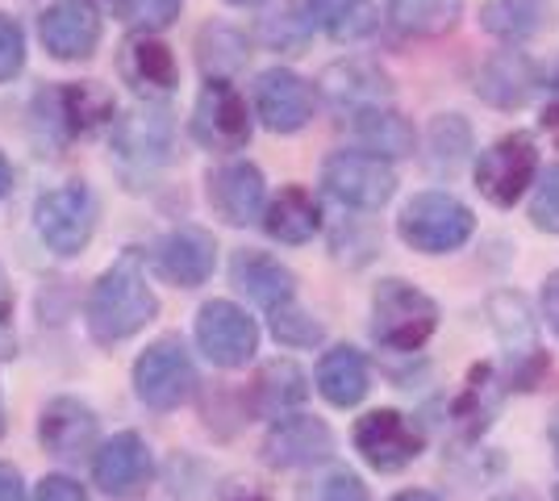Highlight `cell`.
I'll return each instance as SVG.
<instances>
[{"mask_svg":"<svg viewBox=\"0 0 559 501\" xmlns=\"http://www.w3.org/2000/svg\"><path fill=\"white\" fill-rule=\"evenodd\" d=\"M159 313V297L155 288L146 285V272H142V255L139 251H126L114 267L100 272V281L88 293V334L96 343L114 347L121 338L139 334L142 326H151Z\"/></svg>","mask_w":559,"mask_h":501,"instance_id":"1","label":"cell"},{"mask_svg":"<svg viewBox=\"0 0 559 501\" xmlns=\"http://www.w3.org/2000/svg\"><path fill=\"white\" fill-rule=\"evenodd\" d=\"M439 331V306L409 281H380L372 297V338L384 351H421Z\"/></svg>","mask_w":559,"mask_h":501,"instance_id":"2","label":"cell"},{"mask_svg":"<svg viewBox=\"0 0 559 501\" xmlns=\"http://www.w3.org/2000/svg\"><path fill=\"white\" fill-rule=\"evenodd\" d=\"M396 230L401 239L409 242L421 255H447V251H460L472 230H476V217L467 210L460 196L451 192H418L401 217H396Z\"/></svg>","mask_w":559,"mask_h":501,"instance_id":"3","label":"cell"},{"mask_svg":"<svg viewBox=\"0 0 559 501\" xmlns=\"http://www.w3.org/2000/svg\"><path fill=\"white\" fill-rule=\"evenodd\" d=\"M34 226H38V239L47 242L55 255H80L96 230V196L88 192V184L71 180L38 196L34 205Z\"/></svg>","mask_w":559,"mask_h":501,"instance_id":"4","label":"cell"},{"mask_svg":"<svg viewBox=\"0 0 559 501\" xmlns=\"http://www.w3.org/2000/svg\"><path fill=\"white\" fill-rule=\"evenodd\" d=\"M171 155V114L167 109H134L114 126V159L130 189H142Z\"/></svg>","mask_w":559,"mask_h":501,"instance_id":"5","label":"cell"},{"mask_svg":"<svg viewBox=\"0 0 559 501\" xmlns=\"http://www.w3.org/2000/svg\"><path fill=\"white\" fill-rule=\"evenodd\" d=\"M134 393L151 409H180L197 393V368L180 338H159L134 359Z\"/></svg>","mask_w":559,"mask_h":501,"instance_id":"6","label":"cell"},{"mask_svg":"<svg viewBox=\"0 0 559 501\" xmlns=\"http://www.w3.org/2000/svg\"><path fill=\"white\" fill-rule=\"evenodd\" d=\"M322 184L347 210H384L396 192V176L389 159L372 151H334L322 167Z\"/></svg>","mask_w":559,"mask_h":501,"instance_id":"7","label":"cell"},{"mask_svg":"<svg viewBox=\"0 0 559 501\" xmlns=\"http://www.w3.org/2000/svg\"><path fill=\"white\" fill-rule=\"evenodd\" d=\"M538 171V146L531 134H506L476 159V189L485 201L510 210L522 201V192L535 184Z\"/></svg>","mask_w":559,"mask_h":501,"instance_id":"8","label":"cell"},{"mask_svg":"<svg viewBox=\"0 0 559 501\" xmlns=\"http://www.w3.org/2000/svg\"><path fill=\"white\" fill-rule=\"evenodd\" d=\"M192 334H197V347L205 351V359L217 368H247L259 351L255 318L234 301H205L197 310Z\"/></svg>","mask_w":559,"mask_h":501,"instance_id":"9","label":"cell"},{"mask_svg":"<svg viewBox=\"0 0 559 501\" xmlns=\"http://www.w3.org/2000/svg\"><path fill=\"white\" fill-rule=\"evenodd\" d=\"M355 452L372 464L376 473H401L421 455V430L401 409H372L350 430Z\"/></svg>","mask_w":559,"mask_h":501,"instance_id":"10","label":"cell"},{"mask_svg":"<svg viewBox=\"0 0 559 501\" xmlns=\"http://www.w3.org/2000/svg\"><path fill=\"white\" fill-rule=\"evenodd\" d=\"M192 139L210 151H242L251 143V109L230 80H210L192 109Z\"/></svg>","mask_w":559,"mask_h":501,"instance_id":"11","label":"cell"},{"mask_svg":"<svg viewBox=\"0 0 559 501\" xmlns=\"http://www.w3.org/2000/svg\"><path fill=\"white\" fill-rule=\"evenodd\" d=\"M155 480V455L146 448V439L134 430H121L114 439H105L93 455V485L105 498H139L146 485Z\"/></svg>","mask_w":559,"mask_h":501,"instance_id":"12","label":"cell"},{"mask_svg":"<svg viewBox=\"0 0 559 501\" xmlns=\"http://www.w3.org/2000/svg\"><path fill=\"white\" fill-rule=\"evenodd\" d=\"M313 109H318V93L313 84L301 80L288 68H267L259 72L255 80V114L263 118L267 130L276 134H297L313 121Z\"/></svg>","mask_w":559,"mask_h":501,"instance_id":"13","label":"cell"},{"mask_svg":"<svg viewBox=\"0 0 559 501\" xmlns=\"http://www.w3.org/2000/svg\"><path fill=\"white\" fill-rule=\"evenodd\" d=\"M330 455H334V434L322 418H309V414L280 418L263 439V460L272 468H313Z\"/></svg>","mask_w":559,"mask_h":501,"instance_id":"14","label":"cell"},{"mask_svg":"<svg viewBox=\"0 0 559 501\" xmlns=\"http://www.w3.org/2000/svg\"><path fill=\"white\" fill-rule=\"evenodd\" d=\"M38 439L50 455L59 460H80V455H96V439H100V422H96V409L80 397H55L43 406L38 418Z\"/></svg>","mask_w":559,"mask_h":501,"instance_id":"15","label":"cell"},{"mask_svg":"<svg viewBox=\"0 0 559 501\" xmlns=\"http://www.w3.org/2000/svg\"><path fill=\"white\" fill-rule=\"evenodd\" d=\"M213 263H217V242L201 226H176L155 242V267L176 288L205 285L213 276Z\"/></svg>","mask_w":559,"mask_h":501,"instance_id":"16","label":"cell"},{"mask_svg":"<svg viewBox=\"0 0 559 501\" xmlns=\"http://www.w3.org/2000/svg\"><path fill=\"white\" fill-rule=\"evenodd\" d=\"M38 34L55 59H63V63L88 59L100 43V17L93 13L88 0H55L38 22Z\"/></svg>","mask_w":559,"mask_h":501,"instance_id":"17","label":"cell"},{"mask_svg":"<svg viewBox=\"0 0 559 501\" xmlns=\"http://www.w3.org/2000/svg\"><path fill=\"white\" fill-rule=\"evenodd\" d=\"M263 171L247 159L222 164L210 176V205L230 226H251L255 217H263Z\"/></svg>","mask_w":559,"mask_h":501,"instance_id":"18","label":"cell"},{"mask_svg":"<svg viewBox=\"0 0 559 501\" xmlns=\"http://www.w3.org/2000/svg\"><path fill=\"white\" fill-rule=\"evenodd\" d=\"M230 281L267 313L297 301V276L267 251H238L230 260Z\"/></svg>","mask_w":559,"mask_h":501,"instance_id":"19","label":"cell"},{"mask_svg":"<svg viewBox=\"0 0 559 501\" xmlns=\"http://www.w3.org/2000/svg\"><path fill=\"white\" fill-rule=\"evenodd\" d=\"M121 75L134 84V93L167 96L180 84V63L171 47L159 43L155 34H134L121 50Z\"/></svg>","mask_w":559,"mask_h":501,"instance_id":"20","label":"cell"},{"mask_svg":"<svg viewBox=\"0 0 559 501\" xmlns=\"http://www.w3.org/2000/svg\"><path fill=\"white\" fill-rule=\"evenodd\" d=\"M538 84V68L531 63V55H522V50H497L492 59H485V68H480V84H476V93L480 100H489L497 109H522L531 93H535Z\"/></svg>","mask_w":559,"mask_h":501,"instance_id":"21","label":"cell"},{"mask_svg":"<svg viewBox=\"0 0 559 501\" xmlns=\"http://www.w3.org/2000/svg\"><path fill=\"white\" fill-rule=\"evenodd\" d=\"M263 230L276 242H288V247L309 242L322 230V205H318V196L309 189H301V184L280 189L267 201V210H263Z\"/></svg>","mask_w":559,"mask_h":501,"instance_id":"22","label":"cell"},{"mask_svg":"<svg viewBox=\"0 0 559 501\" xmlns=\"http://www.w3.org/2000/svg\"><path fill=\"white\" fill-rule=\"evenodd\" d=\"M368 389H372V368L355 347L343 343V347H330L326 356L318 359V393L326 397L330 406H359L368 397Z\"/></svg>","mask_w":559,"mask_h":501,"instance_id":"23","label":"cell"},{"mask_svg":"<svg viewBox=\"0 0 559 501\" xmlns=\"http://www.w3.org/2000/svg\"><path fill=\"white\" fill-rule=\"evenodd\" d=\"M305 397H309V381H305V372L293 359L263 363L259 377L251 381V409H255L259 418H272V422L288 418Z\"/></svg>","mask_w":559,"mask_h":501,"instance_id":"24","label":"cell"},{"mask_svg":"<svg viewBox=\"0 0 559 501\" xmlns=\"http://www.w3.org/2000/svg\"><path fill=\"white\" fill-rule=\"evenodd\" d=\"M322 93L338 105V109H372V105H384L389 100V80L384 72H376L372 63L364 59H347V63H334L326 75H322Z\"/></svg>","mask_w":559,"mask_h":501,"instance_id":"25","label":"cell"},{"mask_svg":"<svg viewBox=\"0 0 559 501\" xmlns=\"http://www.w3.org/2000/svg\"><path fill=\"white\" fill-rule=\"evenodd\" d=\"M50 109H55V126H63V134H93L96 126L114 121V96L96 80H84V84H63L59 93H50Z\"/></svg>","mask_w":559,"mask_h":501,"instance_id":"26","label":"cell"},{"mask_svg":"<svg viewBox=\"0 0 559 501\" xmlns=\"http://www.w3.org/2000/svg\"><path fill=\"white\" fill-rule=\"evenodd\" d=\"M350 126H355V139L368 146L372 155H380V159L414 155V146H418L414 126L401 118V114H393V109H384V105L355 109V114H350Z\"/></svg>","mask_w":559,"mask_h":501,"instance_id":"27","label":"cell"},{"mask_svg":"<svg viewBox=\"0 0 559 501\" xmlns=\"http://www.w3.org/2000/svg\"><path fill=\"white\" fill-rule=\"evenodd\" d=\"M497 409H501V389H497L489 363H480V368H472L464 393L451 402V422L464 439H480L492 427Z\"/></svg>","mask_w":559,"mask_h":501,"instance_id":"28","label":"cell"},{"mask_svg":"<svg viewBox=\"0 0 559 501\" xmlns=\"http://www.w3.org/2000/svg\"><path fill=\"white\" fill-rule=\"evenodd\" d=\"M305 13L334 43H359L376 29L372 0H305Z\"/></svg>","mask_w":559,"mask_h":501,"instance_id":"29","label":"cell"},{"mask_svg":"<svg viewBox=\"0 0 559 501\" xmlns=\"http://www.w3.org/2000/svg\"><path fill=\"white\" fill-rule=\"evenodd\" d=\"M480 25L501 43H526L547 25V0H489Z\"/></svg>","mask_w":559,"mask_h":501,"instance_id":"30","label":"cell"},{"mask_svg":"<svg viewBox=\"0 0 559 501\" xmlns=\"http://www.w3.org/2000/svg\"><path fill=\"white\" fill-rule=\"evenodd\" d=\"M464 0H389V22L409 38H439L455 29Z\"/></svg>","mask_w":559,"mask_h":501,"instance_id":"31","label":"cell"},{"mask_svg":"<svg viewBox=\"0 0 559 501\" xmlns=\"http://www.w3.org/2000/svg\"><path fill=\"white\" fill-rule=\"evenodd\" d=\"M197 50H201V68H205L210 80H230L251 55L247 38L230 25H205L201 38H197Z\"/></svg>","mask_w":559,"mask_h":501,"instance_id":"32","label":"cell"},{"mask_svg":"<svg viewBox=\"0 0 559 501\" xmlns=\"http://www.w3.org/2000/svg\"><path fill=\"white\" fill-rule=\"evenodd\" d=\"M272 334H276L284 347H313V343H322V322L318 318H309V313L293 301V306H284V310L272 313Z\"/></svg>","mask_w":559,"mask_h":501,"instance_id":"33","label":"cell"},{"mask_svg":"<svg viewBox=\"0 0 559 501\" xmlns=\"http://www.w3.org/2000/svg\"><path fill=\"white\" fill-rule=\"evenodd\" d=\"M301 501H372L368 485L347 473V468H334L326 477L309 480V489L301 493Z\"/></svg>","mask_w":559,"mask_h":501,"instance_id":"34","label":"cell"},{"mask_svg":"<svg viewBox=\"0 0 559 501\" xmlns=\"http://www.w3.org/2000/svg\"><path fill=\"white\" fill-rule=\"evenodd\" d=\"M185 0H121V17L142 29V34H155L180 17Z\"/></svg>","mask_w":559,"mask_h":501,"instance_id":"35","label":"cell"},{"mask_svg":"<svg viewBox=\"0 0 559 501\" xmlns=\"http://www.w3.org/2000/svg\"><path fill=\"white\" fill-rule=\"evenodd\" d=\"M430 146L439 151V159H447V167H455L464 159V151H472V126L460 114L455 118L443 114V118L430 126Z\"/></svg>","mask_w":559,"mask_h":501,"instance_id":"36","label":"cell"},{"mask_svg":"<svg viewBox=\"0 0 559 501\" xmlns=\"http://www.w3.org/2000/svg\"><path fill=\"white\" fill-rule=\"evenodd\" d=\"M531 222L543 235H559V164L543 171V180L535 184L531 196Z\"/></svg>","mask_w":559,"mask_h":501,"instance_id":"37","label":"cell"},{"mask_svg":"<svg viewBox=\"0 0 559 501\" xmlns=\"http://www.w3.org/2000/svg\"><path fill=\"white\" fill-rule=\"evenodd\" d=\"M25 68V29L0 13V84Z\"/></svg>","mask_w":559,"mask_h":501,"instance_id":"38","label":"cell"},{"mask_svg":"<svg viewBox=\"0 0 559 501\" xmlns=\"http://www.w3.org/2000/svg\"><path fill=\"white\" fill-rule=\"evenodd\" d=\"M309 17H297V9H284V13H276V17H267V43L280 50H301L305 47V38H309Z\"/></svg>","mask_w":559,"mask_h":501,"instance_id":"39","label":"cell"},{"mask_svg":"<svg viewBox=\"0 0 559 501\" xmlns=\"http://www.w3.org/2000/svg\"><path fill=\"white\" fill-rule=\"evenodd\" d=\"M34 501H88V493H84V485H80V480L63 477V473H50V477L38 480Z\"/></svg>","mask_w":559,"mask_h":501,"instance_id":"40","label":"cell"},{"mask_svg":"<svg viewBox=\"0 0 559 501\" xmlns=\"http://www.w3.org/2000/svg\"><path fill=\"white\" fill-rule=\"evenodd\" d=\"M13 288L4 281V272H0V359L13 356Z\"/></svg>","mask_w":559,"mask_h":501,"instance_id":"41","label":"cell"},{"mask_svg":"<svg viewBox=\"0 0 559 501\" xmlns=\"http://www.w3.org/2000/svg\"><path fill=\"white\" fill-rule=\"evenodd\" d=\"M543 318H547V326L559 334V272H551V276L543 281Z\"/></svg>","mask_w":559,"mask_h":501,"instance_id":"42","label":"cell"},{"mask_svg":"<svg viewBox=\"0 0 559 501\" xmlns=\"http://www.w3.org/2000/svg\"><path fill=\"white\" fill-rule=\"evenodd\" d=\"M0 501H25V480L13 464H0Z\"/></svg>","mask_w":559,"mask_h":501,"instance_id":"43","label":"cell"},{"mask_svg":"<svg viewBox=\"0 0 559 501\" xmlns=\"http://www.w3.org/2000/svg\"><path fill=\"white\" fill-rule=\"evenodd\" d=\"M222 501H272L259 485H251V480H230L226 489H222Z\"/></svg>","mask_w":559,"mask_h":501,"instance_id":"44","label":"cell"},{"mask_svg":"<svg viewBox=\"0 0 559 501\" xmlns=\"http://www.w3.org/2000/svg\"><path fill=\"white\" fill-rule=\"evenodd\" d=\"M13 189V164L4 159V151H0V196Z\"/></svg>","mask_w":559,"mask_h":501,"instance_id":"45","label":"cell"},{"mask_svg":"<svg viewBox=\"0 0 559 501\" xmlns=\"http://www.w3.org/2000/svg\"><path fill=\"white\" fill-rule=\"evenodd\" d=\"M389 501H439L430 489H405V493H396V498H389Z\"/></svg>","mask_w":559,"mask_h":501,"instance_id":"46","label":"cell"},{"mask_svg":"<svg viewBox=\"0 0 559 501\" xmlns=\"http://www.w3.org/2000/svg\"><path fill=\"white\" fill-rule=\"evenodd\" d=\"M543 126H547V130H551V134L559 139V96H556V105H547V114H543Z\"/></svg>","mask_w":559,"mask_h":501,"instance_id":"47","label":"cell"},{"mask_svg":"<svg viewBox=\"0 0 559 501\" xmlns=\"http://www.w3.org/2000/svg\"><path fill=\"white\" fill-rule=\"evenodd\" d=\"M547 434H551V448H556V460H559V409L551 414V427H547Z\"/></svg>","mask_w":559,"mask_h":501,"instance_id":"48","label":"cell"},{"mask_svg":"<svg viewBox=\"0 0 559 501\" xmlns=\"http://www.w3.org/2000/svg\"><path fill=\"white\" fill-rule=\"evenodd\" d=\"M226 4H234V9H255V4H263V0H226Z\"/></svg>","mask_w":559,"mask_h":501,"instance_id":"49","label":"cell"},{"mask_svg":"<svg viewBox=\"0 0 559 501\" xmlns=\"http://www.w3.org/2000/svg\"><path fill=\"white\" fill-rule=\"evenodd\" d=\"M492 501H535L531 493H506V498H492Z\"/></svg>","mask_w":559,"mask_h":501,"instance_id":"50","label":"cell"},{"mask_svg":"<svg viewBox=\"0 0 559 501\" xmlns=\"http://www.w3.org/2000/svg\"><path fill=\"white\" fill-rule=\"evenodd\" d=\"M0 434H4V406H0Z\"/></svg>","mask_w":559,"mask_h":501,"instance_id":"51","label":"cell"},{"mask_svg":"<svg viewBox=\"0 0 559 501\" xmlns=\"http://www.w3.org/2000/svg\"><path fill=\"white\" fill-rule=\"evenodd\" d=\"M556 501H559V485H556Z\"/></svg>","mask_w":559,"mask_h":501,"instance_id":"52","label":"cell"}]
</instances>
